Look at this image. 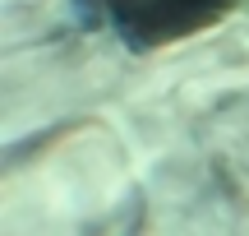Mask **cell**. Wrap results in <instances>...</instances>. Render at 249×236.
Listing matches in <instances>:
<instances>
[{
	"label": "cell",
	"instance_id": "6da1fadb",
	"mask_svg": "<svg viewBox=\"0 0 249 236\" xmlns=\"http://www.w3.org/2000/svg\"><path fill=\"white\" fill-rule=\"evenodd\" d=\"M245 0H74L88 28H107L124 51H161L208 33Z\"/></svg>",
	"mask_w": 249,
	"mask_h": 236
}]
</instances>
